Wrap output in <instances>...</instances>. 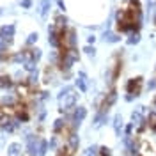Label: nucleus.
<instances>
[{
  "label": "nucleus",
  "instance_id": "nucleus-6",
  "mask_svg": "<svg viewBox=\"0 0 156 156\" xmlns=\"http://www.w3.org/2000/svg\"><path fill=\"white\" fill-rule=\"evenodd\" d=\"M14 32H16V27H14L12 23H9V25H4V27H0V37L5 39V41H9V43H12Z\"/></svg>",
  "mask_w": 156,
  "mask_h": 156
},
{
  "label": "nucleus",
  "instance_id": "nucleus-1",
  "mask_svg": "<svg viewBox=\"0 0 156 156\" xmlns=\"http://www.w3.org/2000/svg\"><path fill=\"white\" fill-rule=\"evenodd\" d=\"M25 142H27V147H25L27 156H46L50 149V142L46 138L29 133V131H27V136H25Z\"/></svg>",
  "mask_w": 156,
  "mask_h": 156
},
{
  "label": "nucleus",
  "instance_id": "nucleus-24",
  "mask_svg": "<svg viewBox=\"0 0 156 156\" xmlns=\"http://www.w3.org/2000/svg\"><path fill=\"white\" fill-rule=\"evenodd\" d=\"M23 69L29 71V73H34V71H37V64L36 62H25L23 64Z\"/></svg>",
  "mask_w": 156,
  "mask_h": 156
},
{
  "label": "nucleus",
  "instance_id": "nucleus-25",
  "mask_svg": "<svg viewBox=\"0 0 156 156\" xmlns=\"http://www.w3.org/2000/svg\"><path fill=\"white\" fill-rule=\"evenodd\" d=\"M9 46H11V43H9V41H5V39H2V37H0V53H5Z\"/></svg>",
  "mask_w": 156,
  "mask_h": 156
},
{
  "label": "nucleus",
  "instance_id": "nucleus-12",
  "mask_svg": "<svg viewBox=\"0 0 156 156\" xmlns=\"http://www.w3.org/2000/svg\"><path fill=\"white\" fill-rule=\"evenodd\" d=\"M146 122H147V128H149L153 133H156V110H151L146 115Z\"/></svg>",
  "mask_w": 156,
  "mask_h": 156
},
{
  "label": "nucleus",
  "instance_id": "nucleus-15",
  "mask_svg": "<svg viewBox=\"0 0 156 156\" xmlns=\"http://www.w3.org/2000/svg\"><path fill=\"white\" fill-rule=\"evenodd\" d=\"M25 82H27V83H29L32 89H36V87H37V83H39V71L29 73V76L25 78Z\"/></svg>",
  "mask_w": 156,
  "mask_h": 156
},
{
  "label": "nucleus",
  "instance_id": "nucleus-35",
  "mask_svg": "<svg viewBox=\"0 0 156 156\" xmlns=\"http://www.w3.org/2000/svg\"><path fill=\"white\" fill-rule=\"evenodd\" d=\"M0 14H2V11H0Z\"/></svg>",
  "mask_w": 156,
  "mask_h": 156
},
{
  "label": "nucleus",
  "instance_id": "nucleus-18",
  "mask_svg": "<svg viewBox=\"0 0 156 156\" xmlns=\"http://www.w3.org/2000/svg\"><path fill=\"white\" fill-rule=\"evenodd\" d=\"M121 128H122V117L117 114V115L114 117V129H115L117 135H121Z\"/></svg>",
  "mask_w": 156,
  "mask_h": 156
},
{
  "label": "nucleus",
  "instance_id": "nucleus-14",
  "mask_svg": "<svg viewBox=\"0 0 156 156\" xmlns=\"http://www.w3.org/2000/svg\"><path fill=\"white\" fill-rule=\"evenodd\" d=\"M53 25H55L58 30L68 29V18H66L64 14H57V16H55V20H53Z\"/></svg>",
  "mask_w": 156,
  "mask_h": 156
},
{
  "label": "nucleus",
  "instance_id": "nucleus-2",
  "mask_svg": "<svg viewBox=\"0 0 156 156\" xmlns=\"http://www.w3.org/2000/svg\"><path fill=\"white\" fill-rule=\"evenodd\" d=\"M76 99H78V94H76V89L71 87V85H66V87L60 89L57 96V101H58V110L62 114H68L71 110H75L76 107Z\"/></svg>",
  "mask_w": 156,
  "mask_h": 156
},
{
  "label": "nucleus",
  "instance_id": "nucleus-20",
  "mask_svg": "<svg viewBox=\"0 0 156 156\" xmlns=\"http://www.w3.org/2000/svg\"><path fill=\"white\" fill-rule=\"evenodd\" d=\"M83 156H99V147L98 146H89L87 149H85Z\"/></svg>",
  "mask_w": 156,
  "mask_h": 156
},
{
  "label": "nucleus",
  "instance_id": "nucleus-28",
  "mask_svg": "<svg viewBox=\"0 0 156 156\" xmlns=\"http://www.w3.org/2000/svg\"><path fill=\"white\" fill-rule=\"evenodd\" d=\"M133 128H135L133 122H128L126 128H124V135H131V133H133Z\"/></svg>",
  "mask_w": 156,
  "mask_h": 156
},
{
  "label": "nucleus",
  "instance_id": "nucleus-33",
  "mask_svg": "<svg viewBox=\"0 0 156 156\" xmlns=\"http://www.w3.org/2000/svg\"><path fill=\"white\" fill-rule=\"evenodd\" d=\"M131 156H144V154H140L138 151H135V153H131Z\"/></svg>",
  "mask_w": 156,
  "mask_h": 156
},
{
  "label": "nucleus",
  "instance_id": "nucleus-26",
  "mask_svg": "<svg viewBox=\"0 0 156 156\" xmlns=\"http://www.w3.org/2000/svg\"><path fill=\"white\" fill-rule=\"evenodd\" d=\"M99 156H112V149L107 146H101L99 147Z\"/></svg>",
  "mask_w": 156,
  "mask_h": 156
},
{
  "label": "nucleus",
  "instance_id": "nucleus-13",
  "mask_svg": "<svg viewBox=\"0 0 156 156\" xmlns=\"http://www.w3.org/2000/svg\"><path fill=\"white\" fill-rule=\"evenodd\" d=\"M21 151H23L21 144L20 142H12L7 147V156H21Z\"/></svg>",
  "mask_w": 156,
  "mask_h": 156
},
{
  "label": "nucleus",
  "instance_id": "nucleus-23",
  "mask_svg": "<svg viewBox=\"0 0 156 156\" xmlns=\"http://www.w3.org/2000/svg\"><path fill=\"white\" fill-rule=\"evenodd\" d=\"M41 55H43V50H41V48H32V60H34L36 64L39 62Z\"/></svg>",
  "mask_w": 156,
  "mask_h": 156
},
{
  "label": "nucleus",
  "instance_id": "nucleus-16",
  "mask_svg": "<svg viewBox=\"0 0 156 156\" xmlns=\"http://www.w3.org/2000/svg\"><path fill=\"white\" fill-rule=\"evenodd\" d=\"M103 41H105V43H119L121 37H119L117 34H114V32H105V34H103Z\"/></svg>",
  "mask_w": 156,
  "mask_h": 156
},
{
  "label": "nucleus",
  "instance_id": "nucleus-30",
  "mask_svg": "<svg viewBox=\"0 0 156 156\" xmlns=\"http://www.w3.org/2000/svg\"><path fill=\"white\" fill-rule=\"evenodd\" d=\"M30 5H32V0H23L21 2V7H25V9H29Z\"/></svg>",
  "mask_w": 156,
  "mask_h": 156
},
{
  "label": "nucleus",
  "instance_id": "nucleus-34",
  "mask_svg": "<svg viewBox=\"0 0 156 156\" xmlns=\"http://www.w3.org/2000/svg\"><path fill=\"white\" fill-rule=\"evenodd\" d=\"M153 108H156V96L153 98Z\"/></svg>",
  "mask_w": 156,
  "mask_h": 156
},
{
  "label": "nucleus",
  "instance_id": "nucleus-3",
  "mask_svg": "<svg viewBox=\"0 0 156 156\" xmlns=\"http://www.w3.org/2000/svg\"><path fill=\"white\" fill-rule=\"evenodd\" d=\"M80 60V51L78 48H66L60 51V57H58V62H57V68L62 71V73H69L73 64Z\"/></svg>",
  "mask_w": 156,
  "mask_h": 156
},
{
  "label": "nucleus",
  "instance_id": "nucleus-4",
  "mask_svg": "<svg viewBox=\"0 0 156 156\" xmlns=\"http://www.w3.org/2000/svg\"><path fill=\"white\" fill-rule=\"evenodd\" d=\"M142 87H144V78H142V76L129 78V80L126 82V92H128V96L138 98L140 94H142Z\"/></svg>",
  "mask_w": 156,
  "mask_h": 156
},
{
  "label": "nucleus",
  "instance_id": "nucleus-31",
  "mask_svg": "<svg viewBox=\"0 0 156 156\" xmlns=\"http://www.w3.org/2000/svg\"><path fill=\"white\" fill-rule=\"evenodd\" d=\"M57 4H58V7H60V11H66V4H64L62 0H58Z\"/></svg>",
  "mask_w": 156,
  "mask_h": 156
},
{
  "label": "nucleus",
  "instance_id": "nucleus-7",
  "mask_svg": "<svg viewBox=\"0 0 156 156\" xmlns=\"http://www.w3.org/2000/svg\"><path fill=\"white\" fill-rule=\"evenodd\" d=\"M66 146L69 147V151L75 154L78 151V146H80V138H78V135H76V131H71L68 135V138H66Z\"/></svg>",
  "mask_w": 156,
  "mask_h": 156
},
{
  "label": "nucleus",
  "instance_id": "nucleus-8",
  "mask_svg": "<svg viewBox=\"0 0 156 156\" xmlns=\"http://www.w3.org/2000/svg\"><path fill=\"white\" fill-rule=\"evenodd\" d=\"M105 122H108V114L107 112H101V110H98L94 119H92V126L94 128H101Z\"/></svg>",
  "mask_w": 156,
  "mask_h": 156
},
{
  "label": "nucleus",
  "instance_id": "nucleus-21",
  "mask_svg": "<svg viewBox=\"0 0 156 156\" xmlns=\"http://www.w3.org/2000/svg\"><path fill=\"white\" fill-rule=\"evenodd\" d=\"M37 39H39L37 32H32V34H29V37H27V46H34V44L37 43Z\"/></svg>",
  "mask_w": 156,
  "mask_h": 156
},
{
  "label": "nucleus",
  "instance_id": "nucleus-17",
  "mask_svg": "<svg viewBox=\"0 0 156 156\" xmlns=\"http://www.w3.org/2000/svg\"><path fill=\"white\" fill-rule=\"evenodd\" d=\"M129 46H133V44H138L140 43V32H133V34H129V37L126 41Z\"/></svg>",
  "mask_w": 156,
  "mask_h": 156
},
{
  "label": "nucleus",
  "instance_id": "nucleus-27",
  "mask_svg": "<svg viewBox=\"0 0 156 156\" xmlns=\"http://www.w3.org/2000/svg\"><path fill=\"white\" fill-rule=\"evenodd\" d=\"M83 51H85L87 55H90V57H94V55H96V48H94V46H90V44H87V46L83 48Z\"/></svg>",
  "mask_w": 156,
  "mask_h": 156
},
{
  "label": "nucleus",
  "instance_id": "nucleus-19",
  "mask_svg": "<svg viewBox=\"0 0 156 156\" xmlns=\"http://www.w3.org/2000/svg\"><path fill=\"white\" fill-rule=\"evenodd\" d=\"M55 156H75V154H73V153L69 151V147L64 144L60 149H57V151H55Z\"/></svg>",
  "mask_w": 156,
  "mask_h": 156
},
{
  "label": "nucleus",
  "instance_id": "nucleus-29",
  "mask_svg": "<svg viewBox=\"0 0 156 156\" xmlns=\"http://www.w3.org/2000/svg\"><path fill=\"white\" fill-rule=\"evenodd\" d=\"M147 89H149V90H154L156 89V78H151V80L147 82Z\"/></svg>",
  "mask_w": 156,
  "mask_h": 156
},
{
  "label": "nucleus",
  "instance_id": "nucleus-11",
  "mask_svg": "<svg viewBox=\"0 0 156 156\" xmlns=\"http://www.w3.org/2000/svg\"><path fill=\"white\" fill-rule=\"evenodd\" d=\"M151 151H153V146L147 142L146 138H138V153L144 154V156H147Z\"/></svg>",
  "mask_w": 156,
  "mask_h": 156
},
{
  "label": "nucleus",
  "instance_id": "nucleus-9",
  "mask_svg": "<svg viewBox=\"0 0 156 156\" xmlns=\"http://www.w3.org/2000/svg\"><path fill=\"white\" fill-rule=\"evenodd\" d=\"M14 87V80L11 75H5V73H0V89L4 90H9V89Z\"/></svg>",
  "mask_w": 156,
  "mask_h": 156
},
{
  "label": "nucleus",
  "instance_id": "nucleus-5",
  "mask_svg": "<svg viewBox=\"0 0 156 156\" xmlns=\"http://www.w3.org/2000/svg\"><path fill=\"white\" fill-rule=\"evenodd\" d=\"M115 101H117V89L112 87V89L107 92V94H105V96L101 98V103L98 105V110H101V112H107V114H108V110L115 105Z\"/></svg>",
  "mask_w": 156,
  "mask_h": 156
},
{
  "label": "nucleus",
  "instance_id": "nucleus-10",
  "mask_svg": "<svg viewBox=\"0 0 156 156\" xmlns=\"http://www.w3.org/2000/svg\"><path fill=\"white\" fill-rule=\"evenodd\" d=\"M76 87L80 92H87V87H89V83H87V75L83 73V71H80L78 73V76H76Z\"/></svg>",
  "mask_w": 156,
  "mask_h": 156
},
{
  "label": "nucleus",
  "instance_id": "nucleus-37",
  "mask_svg": "<svg viewBox=\"0 0 156 156\" xmlns=\"http://www.w3.org/2000/svg\"><path fill=\"white\" fill-rule=\"evenodd\" d=\"M154 21H156V20H154Z\"/></svg>",
  "mask_w": 156,
  "mask_h": 156
},
{
  "label": "nucleus",
  "instance_id": "nucleus-22",
  "mask_svg": "<svg viewBox=\"0 0 156 156\" xmlns=\"http://www.w3.org/2000/svg\"><path fill=\"white\" fill-rule=\"evenodd\" d=\"M48 9H50V0H43L41 2V16L43 18L48 14Z\"/></svg>",
  "mask_w": 156,
  "mask_h": 156
},
{
  "label": "nucleus",
  "instance_id": "nucleus-36",
  "mask_svg": "<svg viewBox=\"0 0 156 156\" xmlns=\"http://www.w3.org/2000/svg\"><path fill=\"white\" fill-rule=\"evenodd\" d=\"M21 156H23V154H21ZM25 156H27V154H25Z\"/></svg>",
  "mask_w": 156,
  "mask_h": 156
},
{
  "label": "nucleus",
  "instance_id": "nucleus-32",
  "mask_svg": "<svg viewBox=\"0 0 156 156\" xmlns=\"http://www.w3.org/2000/svg\"><path fill=\"white\" fill-rule=\"evenodd\" d=\"M87 41H89V44H92V43L96 41V37H94V36H90V37H87Z\"/></svg>",
  "mask_w": 156,
  "mask_h": 156
}]
</instances>
